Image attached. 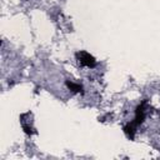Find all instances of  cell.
<instances>
[{
	"label": "cell",
	"mask_w": 160,
	"mask_h": 160,
	"mask_svg": "<svg viewBox=\"0 0 160 160\" xmlns=\"http://www.w3.org/2000/svg\"><path fill=\"white\" fill-rule=\"evenodd\" d=\"M145 105H146V101H142L138 108H136V111H135V119L132 121V124L136 126L139 124H141L145 119Z\"/></svg>",
	"instance_id": "obj_2"
},
{
	"label": "cell",
	"mask_w": 160,
	"mask_h": 160,
	"mask_svg": "<svg viewBox=\"0 0 160 160\" xmlns=\"http://www.w3.org/2000/svg\"><path fill=\"white\" fill-rule=\"evenodd\" d=\"M124 131H125V134L128 135V138H130V139L132 140V139H134V134H135V125H134L132 122L128 124V125L124 128Z\"/></svg>",
	"instance_id": "obj_3"
},
{
	"label": "cell",
	"mask_w": 160,
	"mask_h": 160,
	"mask_svg": "<svg viewBox=\"0 0 160 160\" xmlns=\"http://www.w3.org/2000/svg\"><path fill=\"white\" fill-rule=\"evenodd\" d=\"M75 56H76L78 61H79L82 66L94 68V66L96 65V61H95L94 56H92V55H90V54H89V52H86V51H78V52L75 54Z\"/></svg>",
	"instance_id": "obj_1"
},
{
	"label": "cell",
	"mask_w": 160,
	"mask_h": 160,
	"mask_svg": "<svg viewBox=\"0 0 160 160\" xmlns=\"http://www.w3.org/2000/svg\"><path fill=\"white\" fill-rule=\"evenodd\" d=\"M66 86H68L71 91H74V92H81V91H82V86L79 85V84H75V82H72V81H66Z\"/></svg>",
	"instance_id": "obj_4"
}]
</instances>
